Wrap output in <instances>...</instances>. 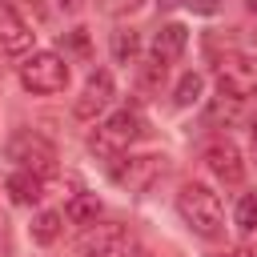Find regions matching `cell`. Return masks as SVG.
Wrapping results in <instances>:
<instances>
[{
  "mask_svg": "<svg viewBox=\"0 0 257 257\" xmlns=\"http://www.w3.org/2000/svg\"><path fill=\"white\" fill-rule=\"evenodd\" d=\"M201 161H205V169H209L221 185H241V181H245V161H241V149H237L229 137L209 141V145H205V153H201Z\"/></svg>",
  "mask_w": 257,
  "mask_h": 257,
  "instance_id": "9c48e42d",
  "label": "cell"
},
{
  "mask_svg": "<svg viewBox=\"0 0 257 257\" xmlns=\"http://www.w3.org/2000/svg\"><path fill=\"white\" fill-rule=\"evenodd\" d=\"M60 221H64V213H56V209H44V213H36V217H32V241H40V245H52V241L60 237Z\"/></svg>",
  "mask_w": 257,
  "mask_h": 257,
  "instance_id": "9a60e30c",
  "label": "cell"
},
{
  "mask_svg": "<svg viewBox=\"0 0 257 257\" xmlns=\"http://www.w3.org/2000/svg\"><path fill=\"white\" fill-rule=\"evenodd\" d=\"M112 56H116V64H137V56H141V32L137 28H116L112 32Z\"/></svg>",
  "mask_w": 257,
  "mask_h": 257,
  "instance_id": "5bb4252c",
  "label": "cell"
},
{
  "mask_svg": "<svg viewBox=\"0 0 257 257\" xmlns=\"http://www.w3.org/2000/svg\"><path fill=\"white\" fill-rule=\"evenodd\" d=\"M4 189H8L12 205H36V201L44 197V177H36V173H24V169H16V173H8Z\"/></svg>",
  "mask_w": 257,
  "mask_h": 257,
  "instance_id": "7c38bea8",
  "label": "cell"
},
{
  "mask_svg": "<svg viewBox=\"0 0 257 257\" xmlns=\"http://www.w3.org/2000/svg\"><path fill=\"white\" fill-rule=\"evenodd\" d=\"M217 257H257L253 249H229V253H217Z\"/></svg>",
  "mask_w": 257,
  "mask_h": 257,
  "instance_id": "d4e9b609",
  "label": "cell"
},
{
  "mask_svg": "<svg viewBox=\"0 0 257 257\" xmlns=\"http://www.w3.org/2000/svg\"><path fill=\"white\" fill-rule=\"evenodd\" d=\"M128 229L124 225H116V221H92L80 237H76V245H72V253L76 257H124L128 253Z\"/></svg>",
  "mask_w": 257,
  "mask_h": 257,
  "instance_id": "8992f818",
  "label": "cell"
},
{
  "mask_svg": "<svg viewBox=\"0 0 257 257\" xmlns=\"http://www.w3.org/2000/svg\"><path fill=\"white\" fill-rule=\"evenodd\" d=\"M68 60L60 56V52H48V48H40V52H32V56H24V64H20V84L28 88V92H36V96H56V92H64L68 88Z\"/></svg>",
  "mask_w": 257,
  "mask_h": 257,
  "instance_id": "7a4b0ae2",
  "label": "cell"
},
{
  "mask_svg": "<svg viewBox=\"0 0 257 257\" xmlns=\"http://www.w3.org/2000/svg\"><path fill=\"white\" fill-rule=\"evenodd\" d=\"M56 8H60L64 16H80V12L88 8V0H56Z\"/></svg>",
  "mask_w": 257,
  "mask_h": 257,
  "instance_id": "7402d4cb",
  "label": "cell"
},
{
  "mask_svg": "<svg viewBox=\"0 0 257 257\" xmlns=\"http://www.w3.org/2000/svg\"><path fill=\"white\" fill-rule=\"evenodd\" d=\"M233 221H237V229H241V233H253V229H257V189H253V193H245V197L237 201Z\"/></svg>",
  "mask_w": 257,
  "mask_h": 257,
  "instance_id": "e0dca14e",
  "label": "cell"
},
{
  "mask_svg": "<svg viewBox=\"0 0 257 257\" xmlns=\"http://www.w3.org/2000/svg\"><path fill=\"white\" fill-rule=\"evenodd\" d=\"M193 12H201V16H209V12H217L221 8V0H185Z\"/></svg>",
  "mask_w": 257,
  "mask_h": 257,
  "instance_id": "603a6c76",
  "label": "cell"
},
{
  "mask_svg": "<svg viewBox=\"0 0 257 257\" xmlns=\"http://www.w3.org/2000/svg\"><path fill=\"white\" fill-rule=\"evenodd\" d=\"M96 217H100L96 193H76V197L64 205V221H72V225H92Z\"/></svg>",
  "mask_w": 257,
  "mask_h": 257,
  "instance_id": "4fadbf2b",
  "label": "cell"
},
{
  "mask_svg": "<svg viewBox=\"0 0 257 257\" xmlns=\"http://www.w3.org/2000/svg\"><path fill=\"white\" fill-rule=\"evenodd\" d=\"M112 96H116L112 72H108V68H92V72L84 76L76 100H72V116H76V120H96V116L112 104Z\"/></svg>",
  "mask_w": 257,
  "mask_h": 257,
  "instance_id": "52a82bcc",
  "label": "cell"
},
{
  "mask_svg": "<svg viewBox=\"0 0 257 257\" xmlns=\"http://www.w3.org/2000/svg\"><path fill=\"white\" fill-rule=\"evenodd\" d=\"M201 88H205L201 72H185V76L177 80V88H173V104H177V108H189V104H197V100H201Z\"/></svg>",
  "mask_w": 257,
  "mask_h": 257,
  "instance_id": "2e32d148",
  "label": "cell"
},
{
  "mask_svg": "<svg viewBox=\"0 0 257 257\" xmlns=\"http://www.w3.org/2000/svg\"><path fill=\"white\" fill-rule=\"evenodd\" d=\"M185 44H189V28L185 24H161L157 28V36H153V60H177L181 52H185Z\"/></svg>",
  "mask_w": 257,
  "mask_h": 257,
  "instance_id": "8fae6325",
  "label": "cell"
},
{
  "mask_svg": "<svg viewBox=\"0 0 257 257\" xmlns=\"http://www.w3.org/2000/svg\"><path fill=\"white\" fill-rule=\"evenodd\" d=\"M124 257H153V253H149V249H133V245H128V253H124Z\"/></svg>",
  "mask_w": 257,
  "mask_h": 257,
  "instance_id": "4316f807",
  "label": "cell"
},
{
  "mask_svg": "<svg viewBox=\"0 0 257 257\" xmlns=\"http://www.w3.org/2000/svg\"><path fill=\"white\" fill-rule=\"evenodd\" d=\"M149 0H108V12L112 16H133V12H141Z\"/></svg>",
  "mask_w": 257,
  "mask_h": 257,
  "instance_id": "44dd1931",
  "label": "cell"
},
{
  "mask_svg": "<svg viewBox=\"0 0 257 257\" xmlns=\"http://www.w3.org/2000/svg\"><path fill=\"white\" fill-rule=\"evenodd\" d=\"M249 141H253V153H257V116H253V124H249Z\"/></svg>",
  "mask_w": 257,
  "mask_h": 257,
  "instance_id": "484cf974",
  "label": "cell"
},
{
  "mask_svg": "<svg viewBox=\"0 0 257 257\" xmlns=\"http://www.w3.org/2000/svg\"><path fill=\"white\" fill-rule=\"evenodd\" d=\"M32 48V28L28 20H20L8 4H0V52L4 56H24Z\"/></svg>",
  "mask_w": 257,
  "mask_h": 257,
  "instance_id": "30bf717a",
  "label": "cell"
},
{
  "mask_svg": "<svg viewBox=\"0 0 257 257\" xmlns=\"http://www.w3.org/2000/svg\"><path fill=\"white\" fill-rule=\"evenodd\" d=\"M68 52H76V56H88V40H84V28H72V32H64V40H60ZM68 52H64V60H68Z\"/></svg>",
  "mask_w": 257,
  "mask_h": 257,
  "instance_id": "ffe728a7",
  "label": "cell"
},
{
  "mask_svg": "<svg viewBox=\"0 0 257 257\" xmlns=\"http://www.w3.org/2000/svg\"><path fill=\"white\" fill-rule=\"evenodd\" d=\"M165 72H169L165 60H145V64H141V84H145V88H161V84H165Z\"/></svg>",
  "mask_w": 257,
  "mask_h": 257,
  "instance_id": "d6986e66",
  "label": "cell"
},
{
  "mask_svg": "<svg viewBox=\"0 0 257 257\" xmlns=\"http://www.w3.org/2000/svg\"><path fill=\"white\" fill-rule=\"evenodd\" d=\"M241 4H245V12H253V16H257V0H241Z\"/></svg>",
  "mask_w": 257,
  "mask_h": 257,
  "instance_id": "f1b7e54d",
  "label": "cell"
},
{
  "mask_svg": "<svg viewBox=\"0 0 257 257\" xmlns=\"http://www.w3.org/2000/svg\"><path fill=\"white\" fill-rule=\"evenodd\" d=\"M4 157L16 165V169H24V173H36V177H48V173H56V145L44 137V133H32V128H20V133H12L8 137V145H4Z\"/></svg>",
  "mask_w": 257,
  "mask_h": 257,
  "instance_id": "277c9868",
  "label": "cell"
},
{
  "mask_svg": "<svg viewBox=\"0 0 257 257\" xmlns=\"http://www.w3.org/2000/svg\"><path fill=\"white\" fill-rule=\"evenodd\" d=\"M0 257H12V241H8V229L0 221Z\"/></svg>",
  "mask_w": 257,
  "mask_h": 257,
  "instance_id": "cb8c5ba5",
  "label": "cell"
},
{
  "mask_svg": "<svg viewBox=\"0 0 257 257\" xmlns=\"http://www.w3.org/2000/svg\"><path fill=\"white\" fill-rule=\"evenodd\" d=\"M237 108H241V100H233V96H225V92H221V96L213 100V108L205 112V120H209V124H213V120H233V116H237Z\"/></svg>",
  "mask_w": 257,
  "mask_h": 257,
  "instance_id": "ac0fdd59",
  "label": "cell"
},
{
  "mask_svg": "<svg viewBox=\"0 0 257 257\" xmlns=\"http://www.w3.org/2000/svg\"><path fill=\"white\" fill-rule=\"evenodd\" d=\"M161 173H165V157L161 153H141V157L120 153V161H112V181L120 189H128V193H145Z\"/></svg>",
  "mask_w": 257,
  "mask_h": 257,
  "instance_id": "ba28073f",
  "label": "cell"
},
{
  "mask_svg": "<svg viewBox=\"0 0 257 257\" xmlns=\"http://www.w3.org/2000/svg\"><path fill=\"white\" fill-rule=\"evenodd\" d=\"M161 8H177V4H185V0H157Z\"/></svg>",
  "mask_w": 257,
  "mask_h": 257,
  "instance_id": "83f0119b",
  "label": "cell"
},
{
  "mask_svg": "<svg viewBox=\"0 0 257 257\" xmlns=\"http://www.w3.org/2000/svg\"><path fill=\"white\" fill-rule=\"evenodd\" d=\"M177 213H181V221H185L197 237H205V241L225 237V205H221V197H217L209 185H201V181L181 185V193H177Z\"/></svg>",
  "mask_w": 257,
  "mask_h": 257,
  "instance_id": "6da1fadb",
  "label": "cell"
},
{
  "mask_svg": "<svg viewBox=\"0 0 257 257\" xmlns=\"http://www.w3.org/2000/svg\"><path fill=\"white\" fill-rule=\"evenodd\" d=\"M141 137H145V120H141V112H133V108H116L112 116H104V120L96 124V133L88 137V145H92L100 157H120V153H128Z\"/></svg>",
  "mask_w": 257,
  "mask_h": 257,
  "instance_id": "3957f363",
  "label": "cell"
},
{
  "mask_svg": "<svg viewBox=\"0 0 257 257\" xmlns=\"http://www.w3.org/2000/svg\"><path fill=\"white\" fill-rule=\"evenodd\" d=\"M217 88L233 100L257 96V56L253 52H225L217 60Z\"/></svg>",
  "mask_w": 257,
  "mask_h": 257,
  "instance_id": "5b68a950",
  "label": "cell"
}]
</instances>
